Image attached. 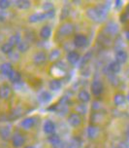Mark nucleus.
I'll return each instance as SVG.
<instances>
[{
	"label": "nucleus",
	"mask_w": 129,
	"mask_h": 148,
	"mask_svg": "<svg viewBox=\"0 0 129 148\" xmlns=\"http://www.w3.org/2000/svg\"><path fill=\"white\" fill-rule=\"evenodd\" d=\"M25 142V138L24 136H22L20 133H15L12 136V143L14 145V147L16 148H18V147H22Z\"/></svg>",
	"instance_id": "3"
},
{
	"label": "nucleus",
	"mask_w": 129,
	"mask_h": 148,
	"mask_svg": "<svg viewBox=\"0 0 129 148\" xmlns=\"http://www.w3.org/2000/svg\"><path fill=\"white\" fill-rule=\"evenodd\" d=\"M106 31L110 34H117L118 31V26L115 23H109L106 26Z\"/></svg>",
	"instance_id": "21"
},
{
	"label": "nucleus",
	"mask_w": 129,
	"mask_h": 148,
	"mask_svg": "<svg viewBox=\"0 0 129 148\" xmlns=\"http://www.w3.org/2000/svg\"><path fill=\"white\" fill-rule=\"evenodd\" d=\"M90 91L94 96H99L104 91V85L100 80H93L90 85Z\"/></svg>",
	"instance_id": "2"
},
{
	"label": "nucleus",
	"mask_w": 129,
	"mask_h": 148,
	"mask_svg": "<svg viewBox=\"0 0 129 148\" xmlns=\"http://www.w3.org/2000/svg\"><path fill=\"white\" fill-rule=\"evenodd\" d=\"M109 69L112 73H115V74L118 73L120 71V63H118L117 60L112 62L109 64Z\"/></svg>",
	"instance_id": "23"
},
{
	"label": "nucleus",
	"mask_w": 129,
	"mask_h": 148,
	"mask_svg": "<svg viewBox=\"0 0 129 148\" xmlns=\"http://www.w3.org/2000/svg\"><path fill=\"white\" fill-rule=\"evenodd\" d=\"M11 136V132H10V128L8 126H4L0 128V137H1L3 140H8Z\"/></svg>",
	"instance_id": "15"
},
{
	"label": "nucleus",
	"mask_w": 129,
	"mask_h": 148,
	"mask_svg": "<svg viewBox=\"0 0 129 148\" xmlns=\"http://www.w3.org/2000/svg\"><path fill=\"white\" fill-rule=\"evenodd\" d=\"M126 100V97L122 94H115L114 97V103L117 106H120V105L124 104Z\"/></svg>",
	"instance_id": "17"
},
{
	"label": "nucleus",
	"mask_w": 129,
	"mask_h": 148,
	"mask_svg": "<svg viewBox=\"0 0 129 148\" xmlns=\"http://www.w3.org/2000/svg\"><path fill=\"white\" fill-rule=\"evenodd\" d=\"M68 123H69L70 126L74 127V128H77V127L81 126V116L79 115L78 113H71V114L68 116Z\"/></svg>",
	"instance_id": "5"
},
{
	"label": "nucleus",
	"mask_w": 129,
	"mask_h": 148,
	"mask_svg": "<svg viewBox=\"0 0 129 148\" xmlns=\"http://www.w3.org/2000/svg\"><path fill=\"white\" fill-rule=\"evenodd\" d=\"M98 105H99L98 102H94L93 105H92V108H93V109H95V110H98V109H100V107L98 106Z\"/></svg>",
	"instance_id": "36"
},
{
	"label": "nucleus",
	"mask_w": 129,
	"mask_h": 148,
	"mask_svg": "<svg viewBox=\"0 0 129 148\" xmlns=\"http://www.w3.org/2000/svg\"><path fill=\"white\" fill-rule=\"evenodd\" d=\"M25 148H34L33 146H26Z\"/></svg>",
	"instance_id": "39"
},
{
	"label": "nucleus",
	"mask_w": 129,
	"mask_h": 148,
	"mask_svg": "<svg viewBox=\"0 0 129 148\" xmlns=\"http://www.w3.org/2000/svg\"><path fill=\"white\" fill-rule=\"evenodd\" d=\"M51 99H52V95L50 94L49 92H42L41 94L39 95V100H40L41 102L46 103V102H49Z\"/></svg>",
	"instance_id": "25"
},
{
	"label": "nucleus",
	"mask_w": 129,
	"mask_h": 148,
	"mask_svg": "<svg viewBox=\"0 0 129 148\" xmlns=\"http://www.w3.org/2000/svg\"><path fill=\"white\" fill-rule=\"evenodd\" d=\"M88 37L85 34H77L74 37V44L78 48H84L88 45Z\"/></svg>",
	"instance_id": "4"
},
{
	"label": "nucleus",
	"mask_w": 129,
	"mask_h": 148,
	"mask_svg": "<svg viewBox=\"0 0 129 148\" xmlns=\"http://www.w3.org/2000/svg\"><path fill=\"white\" fill-rule=\"evenodd\" d=\"M90 57H91V53L90 52H88V54H86V56H85V57H84V60L83 62H81V65H84L85 64V63H86L89 60V59H90Z\"/></svg>",
	"instance_id": "35"
},
{
	"label": "nucleus",
	"mask_w": 129,
	"mask_h": 148,
	"mask_svg": "<svg viewBox=\"0 0 129 148\" xmlns=\"http://www.w3.org/2000/svg\"><path fill=\"white\" fill-rule=\"evenodd\" d=\"M50 89L52 91H58V90L61 88L62 84H61V81L58 80V79H54L50 82Z\"/></svg>",
	"instance_id": "22"
},
{
	"label": "nucleus",
	"mask_w": 129,
	"mask_h": 148,
	"mask_svg": "<svg viewBox=\"0 0 129 148\" xmlns=\"http://www.w3.org/2000/svg\"><path fill=\"white\" fill-rule=\"evenodd\" d=\"M125 36H126V39L127 40H129V30L126 31V33H125Z\"/></svg>",
	"instance_id": "37"
},
{
	"label": "nucleus",
	"mask_w": 129,
	"mask_h": 148,
	"mask_svg": "<svg viewBox=\"0 0 129 148\" xmlns=\"http://www.w3.org/2000/svg\"><path fill=\"white\" fill-rule=\"evenodd\" d=\"M55 130L54 123L51 120H47L44 124V132L48 134H54Z\"/></svg>",
	"instance_id": "13"
},
{
	"label": "nucleus",
	"mask_w": 129,
	"mask_h": 148,
	"mask_svg": "<svg viewBox=\"0 0 129 148\" xmlns=\"http://www.w3.org/2000/svg\"><path fill=\"white\" fill-rule=\"evenodd\" d=\"M43 8L46 12H50V11H52V10H54V7H52V3H50V2H48V3H45Z\"/></svg>",
	"instance_id": "34"
},
{
	"label": "nucleus",
	"mask_w": 129,
	"mask_h": 148,
	"mask_svg": "<svg viewBox=\"0 0 129 148\" xmlns=\"http://www.w3.org/2000/svg\"><path fill=\"white\" fill-rule=\"evenodd\" d=\"M13 49H14V47L12 46L11 44L9 43V42H6V43H4L3 45H2L1 47V51L4 53V54H10Z\"/></svg>",
	"instance_id": "27"
},
{
	"label": "nucleus",
	"mask_w": 129,
	"mask_h": 148,
	"mask_svg": "<svg viewBox=\"0 0 129 148\" xmlns=\"http://www.w3.org/2000/svg\"><path fill=\"white\" fill-rule=\"evenodd\" d=\"M126 99H127V100H128V101H129V92H128V95H127V97H126Z\"/></svg>",
	"instance_id": "38"
},
{
	"label": "nucleus",
	"mask_w": 129,
	"mask_h": 148,
	"mask_svg": "<svg viewBox=\"0 0 129 148\" xmlns=\"http://www.w3.org/2000/svg\"><path fill=\"white\" fill-rule=\"evenodd\" d=\"M67 60L71 64H76L80 62V54L76 51H71L67 54Z\"/></svg>",
	"instance_id": "11"
},
{
	"label": "nucleus",
	"mask_w": 129,
	"mask_h": 148,
	"mask_svg": "<svg viewBox=\"0 0 129 148\" xmlns=\"http://www.w3.org/2000/svg\"><path fill=\"white\" fill-rule=\"evenodd\" d=\"M8 42H9L13 47L18 46V45L20 43V36L18 35V34H14V35H12L11 37H10L9 41Z\"/></svg>",
	"instance_id": "26"
},
{
	"label": "nucleus",
	"mask_w": 129,
	"mask_h": 148,
	"mask_svg": "<svg viewBox=\"0 0 129 148\" xmlns=\"http://www.w3.org/2000/svg\"><path fill=\"white\" fill-rule=\"evenodd\" d=\"M36 124V120L34 117H27L25 119H23V121L22 122V127L26 130L33 128L34 125Z\"/></svg>",
	"instance_id": "14"
},
{
	"label": "nucleus",
	"mask_w": 129,
	"mask_h": 148,
	"mask_svg": "<svg viewBox=\"0 0 129 148\" xmlns=\"http://www.w3.org/2000/svg\"><path fill=\"white\" fill-rule=\"evenodd\" d=\"M18 49L20 52L22 53H25L26 51H27L28 49H29V44L27 43V42H22L20 41V43L18 45Z\"/></svg>",
	"instance_id": "29"
},
{
	"label": "nucleus",
	"mask_w": 129,
	"mask_h": 148,
	"mask_svg": "<svg viewBox=\"0 0 129 148\" xmlns=\"http://www.w3.org/2000/svg\"><path fill=\"white\" fill-rule=\"evenodd\" d=\"M59 55H60V53L58 50H52L51 52V54H50V60H57L59 58Z\"/></svg>",
	"instance_id": "30"
},
{
	"label": "nucleus",
	"mask_w": 129,
	"mask_h": 148,
	"mask_svg": "<svg viewBox=\"0 0 129 148\" xmlns=\"http://www.w3.org/2000/svg\"><path fill=\"white\" fill-rule=\"evenodd\" d=\"M13 71H14L13 70V66L10 62H4L0 65V72L5 76H8V77H9L10 74H11Z\"/></svg>",
	"instance_id": "10"
},
{
	"label": "nucleus",
	"mask_w": 129,
	"mask_h": 148,
	"mask_svg": "<svg viewBox=\"0 0 129 148\" xmlns=\"http://www.w3.org/2000/svg\"><path fill=\"white\" fill-rule=\"evenodd\" d=\"M99 134V131H98V128H96L95 126H89L88 128V138L90 139H93L98 136Z\"/></svg>",
	"instance_id": "19"
},
{
	"label": "nucleus",
	"mask_w": 129,
	"mask_h": 148,
	"mask_svg": "<svg viewBox=\"0 0 129 148\" xmlns=\"http://www.w3.org/2000/svg\"><path fill=\"white\" fill-rule=\"evenodd\" d=\"M45 18H47L46 13H35V14L29 16L28 21H29L30 23H38V22L44 21Z\"/></svg>",
	"instance_id": "12"
},
{
	"label": "nucleus",
	"mask_w": 129,
	"mask_h": 148,
	"mask_svg": "<svg viewBox=\"0 0 129 148\" xmlns=\"http://www.w3.org/2000/svg\"><path fill=\"white\" fill-rule=\"evenodd\" d=\"M128 54L125 50H117L115 53V60L118 63H124L127 62Z\"/></svg>",
	"instance_id": "9"
},
{
	"label": "nucleus",
	"mask_w": 129,
	"mask_h": 148,
	"mask_svg": "<svg viewBox=\"0 0 129 148\" xmlns=\"http://www.w3.org/2000/svg\"><path fill=\"white\" fill-rule=\"evenodd\" d=\"M52 35V28L50 25H44L40 30V36L43 39H49Z\"/></svg>",
	"instance_id": "16"
},
{
	"label": "nucleus",
	"mask_w": 129,
	"mask_h": 148,
	"mask_svg": "<svg viewBox=\"0 0 129 148\" xmlns=\"http://www.w3.org/2000/svg\"><path fill=\"white\" fill-rule=\"evenodd\" d=\"M48 140L50 143H52V145H57L60 143V138L57 134H51L48 137Z\"/></svg>",
	"instance_id": "28"
},
{
	"label": "nucleus",
	"mask_w": 129,
	"mask_h": 148,
	"mask_svg": "<svg viewBox=\"0 0 129 148\" xmlns=\"http://www.w3.org/2000/svg\"><path fill=\"white\" fill-rule=\"evenodd\" d=\"M86 15L90 20L96 23L102 22L107 15V10L104 7H92L86 10Z\"/></svg>",
	"instance_id": "1"
},
{
	"label": "nucleus",
	"mask_w": 129,
	"mask_h": 148,
	"mask_svg": "<svg viewBox=\"0 0 129 148\" xmlns=\"http://www.w3.org/2000/svg\"><path fill=\"white\" fill-rule=\"evenodd\" d=\"M10 1H8V0H0V9L2 10H5L7 9V8L10 7Z\"/></svg>",
	"instance_id": "31"
},
{
	"label": "nucleus",
	"mask_w": 129,
	"mask_h": 148,
	"mask_svg": "<svg viewBox=\"0 0 129 148\" xmlns=\"http://www.w3.org/2000/svg\"><path fill=\"white\" fill-rule=\"evenodd\" d=\"M128 9H129V5H128Z\"/></svg>",
	"instance_id": "40"
},
{
	"label": "nucleus",
	"mask_w": 129,
	"mask_h": 148,
	"mask_svg": "<svg viewBox=\"0 0 129 148\" xmlns=\"http://www.w3.org/2000/svg\"><path fill=\"white\" fill-rule=\"evenodd\" d=\"M46 60H47V55H46V53L43 51L37 52L33 57V62L36 65L44 64V63L46 62Z\"/></svg>",
	"instance_id": "7"
},
{
	"label": "nucleus",
	"mask_w": 129,
	"mask_h": 148,
	"mask_svg": "<svg viewBox=\"0 0 129 148\" xmlns=\"http://www.w3.org/2000/svg\"><path fill=\"white\" fill-rule=\"evenodd\" d=\"M11 87L8 84H3V85L0 86V97L3 99H7L8 97L11 96Z\"/></svg>",
	"instance_id": "8"
},
{
	"label": "nucleus",
	"mask_w": 129,
	"mask_h": 148,
	"mask_svg": "<svg viewBox=\"0 0 129 148\" xmlns=\"http://www.w3.org/2000/svg\"><path fill=\"white\" fill-rule=\"evenodd\" d=\"M8 78H9L10 81L13 82V83H18V82L20 81V79H22V75H20V73L18 72V71L14 70L10 74V76Z\"/></svg>",
	"instance_id": "24"
},
{
	"label": "nucleus",
	"mask_w": 129,
	"mask_h": 148,
	"mask_svg": "<svg viewBox=\"0 0 129 148\" xmlns=\"http://www.w3.org/2000/svg\"><path fill=\"white\" fill-rule=\"evenodd\" d=\"M78 97L81 102L86 103V102H88L89 100H90V94H89L88 91H86V90H81V91L79 92Z\"/></svg>",
	"instance_id": "18"
},
{
	"label": "nucleus",
	"mask_w": 129,
	"mask_h": 148,
	"mask_svg": "<svg viewBox=\"0 0 129 148\" xmlns=\"http://www.w3.org/2000/svg\"><path fill=\"white\" fill-rule=\"evenodd\" d=\"M78 111V114H84V113H86V107L85 106V105H78V107L76 108Z\"/></svg>",
	"instance_id": "33"
},
{
	"label": "nucleus",
	"mask_w": 129,
	"mask_h": 148,
	"mask_svg": "<svg viewBox=\"0 0 129 148\" xmlns=\"http://www.w3.org/2000/svg\"><path fill=\"white\" fill-rule=\"evenodd\" d=\"M59 33L63 36H68L73 33L74 31V25L71 23H65L59 27Z\"/></svg>",
	"instance_id": "6"
},
{
	"label": "nucleus",
	"mask_w": 129,
	"mask_h": 148,
	"mask_svg": "<svg viewBox=\"0 0 129 148\" xmlns=\"http://www.w3.org/2000/svg\"><path fill=\"white\" fill-rule=\"evenodd\" d=\"M69 13H70V10L68 9L67 7H64L62 9L61 11V16H60V18H61V20H64V18H66L68 16H69Z\"/></svg>",
	"instance_id": "32"
},
{
	"label": "nucleus",
	"mask_w": 129,
	"mask_h": 148,
	"mask_svg": "<svg viewBox=\"0 0 129 148\" xmlns=\"http://www.w3.org/2000/svg\"><path fill=\"white\" fill-rule=\"evenodd\" d=\"M16 5H17V7L18 9L26 10L30 7L31 3L28 0H18V1H16Z\"/></svg>",
	"instance_id": "20"
}]
</instances>
